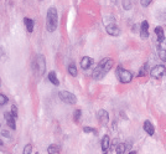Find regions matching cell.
I'll return each mask as SVG.
<instances>
[{"label":"cell","instance_id":"obj_11","mask_svg":"<svg viewBox=\"0 0 166 154\" xmlns=\"http://www.w3.org/2000/svg\"><path fill=\"white\" fill-rule=\"evenodd\" d=\"M92 65H93V59H90V57H88V56L82 57V60H81V67H82L83 70H88Z\"/></svg>","mask_w":166,"mask_h":154},{"label":"cell","instance_id":"obj_2","mask_svg":"<svg viewBox=\"0 0 166 154\" xmlns=\"http://www.w3.org/2000/svg\"><path fill=\"white\" fill-rule=\"evenodd\" d=\"M59 24V15H57L56 8H50L47 10V18H46V29L48 32H53L57 29Z\"/></svg>","mask_w":166,"mask_h":154},{"label":"cell","instance_id":"obj_15","mask_svg":"<svg viewBox=\"0 0 166 154\" xmlns=\"http://www.w3.org/2000/svg\"><path fill=\"white\" fill-rule=\"evenodd\" d=\"M24 24H25V26H26L29 32L34 31V25H35L34 24V20H31V19H29V18H25L24 19Z\"/></svg>","mask_w":166,"mask_h":154},{"label":"cell","instance_id":"obj_3","mask_svg":"<svg viewBox=\"0 0 166 154\" xmlns=\"http://www.w3.org/2000/svg\"><path fill=\"white\" fill-rule=\"evenodd\" d=\"M34 68L39 75H42L45 72V70H46V61H45V57L42 55L36 56V59L34 61Z\"/></svg>","mask_w":166,"mask_h":154},{"label":"cell","instance_id":"obj_1","mask_svg":"<svg viewBox=\"0 0 166 154\" xmlns=\"http://www.w3.org/2000/svg\"><path fill=\"white\" fill-rule=\"evenodd\" d=\"M113 65H114V62H113V60H112V59H104V60H102V61L97 65V67L94 68V71H93V78H94V80H102V78L104 77L105 75L112 70Z\"/></svg>","mask_w":166,"mask_h":154},{"label":"cell","instance_id":"obj_8","mask_svg":"<svg viewBox=\"0 0 166 154\" xmlns=\"http://www.w3.org/2000/svg\"><path fill=\"white\" fill-rule=\"evenodd\" d=\"M105 30L110 36H118L120 34V30H119V27L117 26V25H115V23L105 25Z\"/></svg>","mask_w":166,"mask_h":154},{"label":"cell","instance_id":"obj_4","mask_svg":"<svg viewBox=\"0 0 166 154\" xmlns=\"http://www.w3.org/2000/svg\"><path fill=\"white\" fill-rule=\"evenodd\" d=\"M117 76L119 78V81L122 83H129L133 80V75L130 71L128 70H124L122 67H118L117 68Z\"/></svg>","mask_w":166,"mask_h":154},{"label":"cell","instance_id":"obj_31","mask_svg":"<svg viewBox=\"0 0 166 154\" xmlns=\"http://www.w3.org/2000/svg\"><path fill=\"white\" fill-rule=\"evenodd\" d=\"M103 154H107V153H105V152H104V153H103Z\"/></svg>","mask_w":166,"mask_h":154},{"label":"cell","instance_id":"obj_12","mask_svg":"<svg viewBox=\"0 0 166 154\" xmlns=\"http://www.w3.org/2000/svg\"><path fill=\"white\" fill-rule=\"evenodd\" d=\"M144 131L148 133L149 136H154V133H155V129H154V124H151L150 120H145L144 122Z\"/></svg>","mask_w":166,"mask_h":154},{"label":"cell","instance_id":"obj_26","mask_svg":"<svg viewBox=\"0 0 166 154\" xmlns=\"http://www.w3.org/2000/svg\"><path fill=\"white\" fill-rule=\"evenodd\" d=\"M123 4H125V5H124V8H125V9H128V10H129L130 9V3H129V0H124V1H123Z\"/></svg>","mask_w":166,"mask_h":154},{"label":"cell","instance_id":"obj_21","mask_svg":"<svg viewBox=\"0 0 166 154\" xmlns=\"http://www.w3.org/2000/svg\"><path fill=\"white\" fill-rule=\"evenodd\" d=\"M7 101H9V99H7V97L5 94H4V93L0 94V106H5L7 103Z\"/></svg>","mask_w":166,"mask_h":154},{"label":"cell","instance_id":"obj_30","mask_svg":"<svg viewBox=\"0 0 166 154\" xmlns=\"http://www.w3.org/2000/svg\"><path fill=\"white\" fill-rule=\"evenodd\" d=\"M129 154H136V152H135V151H134V152H130Z\"/></svg>","mask_w":166,"mask_h":154},{"label":"cell","instance_id":"obj_17","mask_svg":"<svg viewBox=\"0 0 166 154\" xmlns=\"http://www.w3.org/2000/svg\"><path fill=\"white\" fill-rule=\"evenodd\" d=\"M109 143H110V142H109V137H108V136H104V137H103V139H102V145H101L103 152H107V149L109 148Z\"/></svg>","mask_w":166,"mask_h":154},{"label":"cell","instance_id":"obj_23","mask_svg":"<svg viewBox=\"0 0 166 154\" xmlns=\"http://www.w3.org/2000/svg\"><path fill=\"white\" fill-rule=\"evenodd\" d=\"M18 113H19V111H18V107H16L15 105H12V106H11V114L14 116L15 118H18Z\"/></svg>","mask_w":166,"mask_h":154},{"label":"cell","instance_id":"obj_25","mask_svg":"<svg viewBox=\"0 0 166 154\" xmlns=\"http://www.w3.org/2000/svg\"><path fill=\"white\" fill-rule=\"evenodd\" d=\"M74 120H76V122H78V120H80V118H81V110H77L76 112H74Z\"/></svg>","mask_w":166,"mask_h":154},{"label":"cell","instance_id":"obj_7","mask_svg":"<svg viewBox=\"0 0 166 154\" xmlns=\"http://www.w3.org/2000/svg\"><path fill=\"white\" fill-rule=\"evenodd\" d=\"M97 117H98V120L102 126L107 124L108 120H109V114H108V112L105 110H99L98 113H97Z\"/></svg>","mask_w":166,"mask_h":154},{"label":"cell","instance_id":"obj_18","mask_svg":"<svg viewBox=\"0 0 166 154\" xmlns=\"http://www.w3.org/2000/svg\"><path fill=\"white\" fill-rule=\"evenodd\" d=\"M48 154H60V147L56 144H51L48 147Z\"/></svg>","mask_w":166,"mask_h":154},{"label":"cell","instance_id":"obj_24","mask_svg":"<svg viewBox=\"0 0 166 154\" xmlns=\"http://www.w3.org/2000/svg\"><path fill=\"white\" fill-rule=\"evenodd\" d=\"M83 131H84V133H97V131L94 129V128H90V127H84L83 128Z\"/></svg>","mask_w":166,"mask_h":154},{"label":"cell","instance_id":"obj_29","mask_svg":"<svg viewBox=\"0 0 166 154\" xmlns=\"http://www.w3.org/2000/svg\"><path fill=\"white\" fill-rule=\"evenodd\" d=\"M1 134H3L4 137H7V138H10V133L6 132V131H1Z\"/></svg>","mask_w":166,"mask_h":154},{"label":"cell","instance_id":"obj_10","mask_svg":"<svg viewBox=\"0 0 166 154\" xmlns=\"http://www.w3.org/2000/svg\"><path fill=\"white\" fill-rule=\"evenodd\" d=\"M140 36H142L143 39L149 37V23L146 20H144L142 25H140Z\"/></svg>","mask_w":166,"mask_h":154},{"label":"cell","instance_id":"obj_28","mask_svg":"<svg viewBox=\"0 0 166 154\" xmlns=\"http://www.w3.org/2000/svg\"><path fill=\"white\" fill-rule=\"evenodd\" d=\"M144 75H145V67H142V68H140V71H139L138 76H139V77H143Z\"/></svg>","mask_w":166,"mask_h":154},{"label":"cell","instance_id":"obj_13","mask_svg":"<svg viewBox=\"0 0 166 154\" xmlns=\"http://www.w3.org/2000/svg\"><path fill=\"white\" fill-rule=\"evenodd\" d=\"M159 56L164 62L166 61V44L159 42Z\"/></svg>","mask_w":166,"mask_h":154},{"label":"cell","instance_id":"obj_27","mask_svg":"<svg viewBox=\"0 0 166 154\" xmlns=\"http://www.w3.org/2000/svg\"><path fill=\"white\" fill-rule=\"evenodd\" d=\"M140 3H142V5H143V6H148L149 4L151 3V0H140Z\"/></svg>","mask_w":166,"mask_h":154},{"label":"cell","instance_id":"obj_22","mask_svg":"<svg viewBox=\"0 0 166 154\" xmlns=\"http://www.w3.org/2000/svg\"><path fill=\"white\" fill-rule=\"evenodd\" d=\"M31 152H32V145L31 144H26V145H25L22 154H31Z\"/></svg>","mask_w":166,"mask_h":154},{"label":"cell","instance_id":"obj_20","mask_svg":"<svg viewBox=\"0 0 166 154\" xmlns=\"http://www.w3.org/2000/svg\"><path fill=\"white\" fill-rule=\"evenodd\" d=\"M68 72L69 75H72V76H77V68L74 65H69L68 66Z\"/></svg>","mask_w":166,"mask_h":154},{"label":"cell","instance_id":"obj_16","mask_svg":"<svg viewBox=\"0 0 166 154\" xmlns=\"http://www.w3.org/2000/svg\"><path fill=\"white\" fill-rule=\"evenodd\" d=\"M48 80H50V82H51L52 85H55V86H59V85H60V81H59V78H57L56 73L53 72V71H51V72L48 73Z\"/></svg>","mask_w":166,"mask_h":154},{"label":"cell","instance_id":"obj_5","mask_svg":"<svg viewBox=\"0 0 166 154\" xmlns=\"http://www.w3.org/2000/svg\"><path fill=\"white\" fill-rule=\"evenodd\" d=\"M59 97L62 102L67 103V105H76V102H77L76 96L71 92H68V91H61L59 93Z\"/></svg>","mask_w":166,"mask_h":154},{"label":"cell","instance_id":"obj_6","mask_svg":"<svg viewBox=\"0 0 166 154\" xmlns=\"http://www.w3.org/2000/svg\"><path fill=\"white\" fill-rule=\"evenodd\" d=\"M165 73H166V70H165V67H164L163 65H157V66H155V67L151 70V72H150L151 77H154V78H160V77H163Z\"/></svg>","mask_w":166,"mask_h":154},{"label":"cell","instance_id":"obj_14","mask_svg":"<svg viewBox=\"0 0 166 154\" xmlns=\"http://www.w3.org/2000/svg\"><path fill=\"white\" fill-rule=\"evenodd\" d=\"M155 34H156V36H157V40H159V42H163V41H164V37H165L164 29L161 27V26L155 27Z\"/></svg>","mask_w":166,"mask_h":154},{"label":"cell","instance_id":"obj_19","mask_svg":"<svg viewBox=\"0 0 166 154\" xmlns=\"http://www.w3.org/2000/svg\"><path fill=\"white\" fill-rule=\"evenodd\" d=\"M125 149H127V147L124 145V143H120V144L117 145L115 152H117V154H124V153H125Z\"/></svg>","mask_w":166,"mask_h":154},{"label":"cell","instance_id":"obj_9","mask_svg":"<svg viewBox=\"0 0 166 154\" xmlns=\"http://www.w3.org/2000/svg\"><path fill=\"white\" fill-rule=\"evenodd\" d=\"M4 118H5V120H6V123L9 124V127L10 128H12V129H15L16 128V124H15V117L11 114V112H5L4 113Z\"/></svg>","mask_w":166,"mask_h":154}]
</instances>
